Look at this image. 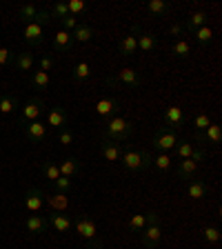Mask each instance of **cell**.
Here are the masks:
<instances>
[{
	"mask_svg": "<svg viewBox=\"0 0 222 249\" xmlns=\"http://www.w3.org/2000/svg\"><path fill=\"white\" fill-rule=\"evenodd\" d=\"M134 131H136V124L131 123V120H124V118H120V116H114V118H109L107 123H104L102 138L109 140V142L122 145V142H127V140L134 136Z\"/></svg>",
	"mask_w": 222,
	"mask_h": 249,
	"instance_id": "6da1fadb",
	"label": "cell"
},
{
	"mask_svg": "<svg viewBox=\"0 0 222 249\" xmlns=\"http://www.w3.org/2000/svg\"><path fill=\"white\" fill-rule=\"evenodd\" d=\"M124 167L129 171H145L154 165V156L149 151L134 149V147H122V158H120Z\"/></svg>",
	"mask_w": 222,
	"mask_h": 249,
	"instance_id": "7a4b0ae2",
	"label": "cell"
},
{
	"mask_svg": "<svg viewBox=\"0 0 222 249\" xmlns=\"http://www.w3.org/2000/svg\"><path fill=\"white\" fill-rule=\"evenodd\" d=\"M176 145H178V134H176V131L167 129V127H160V129L154 134V147H155V151L167 154V151L176 149Z\"/></svg>",
	"mask_w": 222,
	"mask_h": 249,
	"instance_id": "3957f363",
	"label": "cell"
},
{
	"mask_svg": "<svg viewBox=\"0 0 222 249\" xmlns=\"http://www.w3.org/2000/svg\"><path fill=\"white\" fill-rule=\"evenodd\" d=\"M73 227H76L78 236L83 240H96L98 238V225H96V220H93L89 213H83V216L76 218V223H73Z\"/></svg>",
	"mask_w": 222,
	"mask_h": 249,
	"instance_id": "277c9868",
	"label": "cell"
},
{
	"mask_svg": "<svg viewBox=\"0 0 222 249\" xmlns=\"http://www.w3.org/2000/svg\"><path fill=\"white\" fill-rule=\"evenodd\" d=\"M118 83L120 85H127V87H131V89H138L140 85H142V76H140L136 69L124 67V69H120L114 78H109V80H107V85H118Z\"/></svg>",
	"mask_w": 222,
	"mask_h": 249,
	"instance_id": "5b68a950",
	"label": "cell"
},
{
	"mask_svg": "<svg viewBox=\"0 0 222 249\" xmlns=\"http://www.w3.org/2000/svg\"><path fill=\"white\" fill-rule=\"evenodd\" d=\"M140 240H142V245H145L147 249H158V247H160V240H162V227H160V223L147 225V227L140 231Z\"/></svg>",
	"mask_w": 222,
	"mask_h": 249,
	"instance_id": "8992f818",
	"label": "cell"
},
{
	"mask_svg": "<svg viewBox=\"0 0 222 249\" xmlns=\"http://www.w3.org/2000/svg\"><path fill=\"white\" fill-rule=\"evenodd\" d=\"M45 103H42L40 98H29L25 105L20 107V116H22V123H34V120L40 118V114L45 111Z\"/></svg>",
	"mask_w": 222,
	"mask_h": 249,
	"instance_id": "52a82bcc",
	"label": "cell"
},
{
	"mask_svg": "<svg viewBox=\"0 0 222 249\" xmlns=\"http://www.w3.org/2000/svg\"><path fill=\"white\" fill-rule=\"evenodd\" d=\"M151 223H160V213L158 212H149V213H134L129 220V231L138 233Z\"/></svg>",
	"mask_w": 222,
	"mask_h": 249,
	"instance_id": "ba28073f",
	"label": "cell"
},
{
	"mask_svg": "<svg viewBox=\"0 0 222 249\" xmlns=\"http://www.w3.org/2000/svg\"><path fill=\"white\" fill-rule=\"evenodd\" d=\"M47 124L51 127V129H67V124H69V118H67V111L62 107H49L47 109Z\"/></svg>",
	"mask_w": 222,
	"mask_h": 249,
	"instance_id": "9c48e42d",
	"label": "cell"
},
{
	"mask_svg": "<svg viewBox=\"0 0 222 249\" xmlns=\"http://www.w3.org/2000/svg\"><path fill=\"white\" fill-rule=\"evenodd\" d=\"M165 127L171 131H178L185 124V111H182V107H178V105H171L169 109L165 111Z\"/></svg>",
	"mask_w": 222,
	"mask_h": 249,
	"instance_id": "30bf717a",
	"label": "cell"
},
{
	"mask_svg": "<svg viewBox=\"0 0 222 249\" xmlns=\"http://www.w3.org/2000/svg\"><path fill=\"white\" fill-rule=\"evenodd\" d=\"M25 207H27V212H34V213L45 207V194L38 187H29L25 192Z\"/></svg>",
	"mask_w": 222,
	"mask_h": 249,
	"instance_id": "8fae6325",
	"label": "cell"
},
{
	"mask_svg": "<svg viewBox=\"0 0 222 249\" xmlns=\"http://www.w3.org/2000/svg\"><path fill=\"white\" fill-rule=\"evenodd\" d=\"M131 31L136 34V38H138V49L140 52H154L155 47H158V40H155L154 34H147V31H142V27L140 25H134L131 27Z\"/></svg>",
	"mask_w": 222,
	"mask_h": 249,
	"instance_id": "7c38bea8",
	"label": "cell"
},
{
	"mask_svg": "<svg viewBox=\"0 0 222 249\" xmlns=\"http://www.w3.org/2000/svg\"><path fill=\"white\" fill-rule=\"evenodd\" d=\"M22 36H25L27 45H34V47L42 45V42H45V27H40L38 22H29V25H25Z\"/></svg>",
	"mask_w": 222,
	"mask_h": 249,
	"instance_id": "4fadbf2b",
	"label": "cell"
},
{
	"mask_svg": "<svg viewBox=\"0 0 222 249\" xmlns=\"http://www.w3.org/2000/svg\"><path fill=\"white\" fill-rule=\"evenodd\" d=\"M196 140L200 142H209V145H220L222 140V127L220 124H209L205 131H196Z\"/></svg>",
	"mask_w": 222,
	"mask_h": 249,
	"instance_id": "5bb4252c",
	"label": "cell"
},
{
	"mask_svg": "<svg viewBox=\"0 0 222 249\" xmlns=\"http://www.w3.org/2000/svg\"><path fill=\"white\" fill-rule=\"evenodd\" d=\"M196 171H198V162L191 160V158H185V160H180L176 167V178L182 182H189L196 176Z\"/></svg>",
	"mask_w": 222,
	"mask_h": 249,
	"instance_id": "9a60e30c",
	"label": "cell"
},
{
	"mask_svg": "<svg viewBox=\"0 0 222 249\" xmlns=\"http://www.w3.org/2000/svg\"><path fill=\"white\" fill-rule=\"evenodd\" d=\"M73 36H71V31H56L53 34V49L56 52H60V53H67V52H71L73 49Z\"/></svg>",
	"mask_w": 222,
	"mask_h": 249,
	"instance_id": "2e32d148",
	"label": "cell"
},
{
	"mask_svg": "<svg viewBox=\"0 0 222 249\" xmlns=\"http://www.w3.org/2000/svg\"><path fill=\"white\" fill-rule=\"evenodd\" d=\"M118 107H120V100L118 98H102V100H98L96 103V114L100 116V118H111V116L118 111Z\"/></svg>",
	"mask_w": 222,
	"mask_h": 249,
	"instance_id": "e0dca14e",
	"label": "cell"
},
{
	"mask_svg": "<svg viewBox=\"0 0 222 249\" xmlns=\"http://www.w3.org/2000/svg\"><path fill=\"white\" fill-rule=\"evenodd\" d=\"M25 136L31 140V142H40V140L47 138V124L40 123V120L27 123V124H25Z\"/></svg>",
	"mask_w": 222,
	"mask_h": 249,
	"instance_id": "ac0fdd59",
	"label": "cell"
},
{
	"mask_svg": "<svg viewBox=\"0 0 222 249\" xmlns=\"http://www.w3.org/2000/svg\"><path fill=\"white\" fill-rule=\"evenodd\" d=\"M207 18H209L207 11H193V14H189V18H185L182 27H185V31H191V34H196L200 27L207 25Z\"/></svg>",
	"mask_w": 222,
	"mask_h": 249,
	"instance_id": "d6986e66",
	"label": "cell"
},
{
	"mask_svg": "<svg viewBox=\"0 0 222 249\" xmlns=\"http://www.w3.org/2000/svg\"><path fill=\"white\" fill-rule=\"evenodd\" d=\"M100 154H102L104 160L118 162L120 158H122V145H118V142H109V140H102V145H100Z\"/></svg>",
	"mask_w": 222,
	"mask_h": 249,
	"instance_id": "ffe728a7",
	"label": "cell"
},
{
	"mask_svg": "<svg viewBox=\"0 0 222 249\" xmlns=\"http://www.w3.org/2000/svg\"><path fill=\"white\" fill-rule=\"evenodd\" d=\"M45 202L51 207V212H56V213H62L69 207L67 194H60V192H53V194H49V196H45Z\"/></svg>",
	"mask_w": 222,
	"mask_h": 249,
	"instance_id": "44dd1931",
	"label": "cell"
},
{
	"mask_svg": "<svg viewBox=\"0 0 222 249\" xmlns=\"http://www.w3.org/2000/svg\"><path fill=\"white\" fill-rule=\"evenodd\" d=\"M27 229H29V233H34V236H40V233H45L47 229H49V220H47V216H29L27 218Z\"/></svg>",
	"mask_w": 222,
	"mask_h": 249,
	"instance_id": "7402d4cb",
	"label": "cell"
},
{
	"mask_svg": "<svg viewBox=\"0 0 222 249\" xmlns=\"http://www.w3.org/2000/svg\"><path fill=\"white\" fill-rule=\"evenodd\" d=\"M209 194V185L205 180H189L187 185V196L191 200H202V198Z\"/></svg>",
	"mask_w": 222,
	"mask_h": 249,
	"instance_id": "603a6c76",
	"label": "cell"
},
{
	"mask_svg": "<svg viewBox=\"0 0 222 249\" xmlns=\"http://www.w3.org/2000/svg\"><path fill=\"white\" fill-rule=\"evenodd\" d=\"M47 220H49V225H51L56 231H60V233H65V231H69V229H71V218L65 216V213L51 212L49 216H47Z\"/></svg>",
	"mask_w": 222,
	"mask_h": 249,
	"instance_id": "cb8c5ba5",
	"label": "cell"
},
{
	"mask_svg": "<svg viewBox=\"0 0 222 249\" xmlns=\"http://www.w3.org/2000/svg\"><path fill=\"white\" fill-rule=\"evenodd\" d=\"M58 169H60V176H76V174H80V169H83V165H80V160L78 158H73V156H69V158H65V160L58 165Z\"/></svg>",
	"mask_w": 222,
	"mask_h": 249,
	"instance_id": "d4e9b609",
	"label": "cell"
},
{
	"mask_svg": "<svg viewBox=\"0 0 222 249\" xmlns=\"http://www.w3.org/2000/svg\"><path fill=\"white\" fill-rule=\"evenodd\" d=\"M118 49H120V53H122V56H134V53L138 52V38H136L134 31L120 38Z\"/></svg>",
	"mask_w": 222,
	"mask_h": 249,
	"instance_id": "484cf974",
	"label": "cell"
},
{
	"mask_svg": "<svg viewBox=\"0 0 222 249\" xmlns=\"http://www.w3.org/2000/svg\"><path fill=\"white\" fill-rule=\"evenodd\" d=\"M171 9H173V7H171L167 0H149V2H147V11H149L151 16H167V14H171Z\"/></svg>",
	"mask_w": 222,
	"mask_h": 249,
	"instance_id": "4316f807",
	"label": "cell"
},
{
	"mask_svg": "<svg viewBox=\"0 0 222 249\" xmlns=\"http://www.w3.org/2000/svg\"><path fill=\"white\" fill-rule=\"evenodd\" d=\"M71 76H73L76 83H85V80H89V78H91V67H89V62H85V60L76 62V65H73Z\"/></svg>",
	"mask_w": 222,
	"mask_h": 249,
	"instance_id": "83f0119b",
	"label": "cell"
},
{
	"mask_svg": "<svg viewBox=\"0 0 222 249\" xmlns=\"http://www.w3.org/2000/svg\"><path fill=\"white\" fill-rule=\"evenodd\" d=\"M71 36H73V42H89L93 36H96V31H93L89 25H83V22H80V25L71 31Z\"/></svg>",
	"mask_w": 222,
	"mask_h": 249,
	"instance_id": "f1b7e54d",
	"label": "cell"
},
{
	"mask_svg": "<svg viewBox=\"0 0 222 249\" xmlns=\"http://www.w3.org/2000/svg\"><path fill=\"white\" fill-rule=\"evenodd\" d=\"M14 62L20 71H31V69H34V62H36V56H34L31 52H20L18 56H16Z\"/></svg>",
	"mask_w": 222,
	"mask_h": 249,
	"instance_id": "f546056e",
	"label": "cell"
},
{
	"mask_svg": "<svg viewBox=\"0 0 222 249\" xmlns=\"http://www.w3.org/2000/svg\"><path fill=\"white\" fill-rule=\"evenodd\" d=\"M16 109H18V98L16 96H11V93H2L0 96V114H14Z\"/></svg>",
	"mask_w": 222,
	"mask_h": 249,
	"instance_id": "4dcf8cb0",
	"label": "cell"
},
{
	"mask_svg": "<svg viewBox=\"0 0 222 249\" xmlns=\"http://www.w3.org/2000/svg\"><path fill=\"white\" fill-rule=\"evenodd\" d=\"M38 11H40V9H38L36 5H31V2H29V5H22L20 9H18V20L25 22V25H29V22L36 20Z\"/></svg>",
	"mask_w": 222,
	"mask_h": 249,
	"instance_id": "1f68e13d",
	"label": "cell"
},
{
	"mask_svg": "<svg viewBox=\"0 0 222 249\" xmlns=\"http://www.w3.org/2000/svg\"><path fill=\"white\" fill-rule=\"evenodd\" d=\"M31 87L38 89V91H45V89H49V73L45 71H34L31 73Z\"/></svg>",
	"mask_w": 222,
	"mask_h": 249,
	"instance_id": "d6a6232c",
	"label": "cell"
},
{
	"mask_svg": "<svg viewBox=\"0 0 222 249\" xmlns=\"http://www.w3.org/2000/svg\"><path fill=\"white\" fill-rule=\"evenodd\" d=\"M42 176H45L49 182H56L58 178H60V169H58L56 162H53V160H45V162H42Z\"/></svg>",
	"mask_w": 222,
	"mask_h": 249,
	"instance_id": "836d02e7",
	"label": "cell"
},
{
	"mask_svg": "<svg viewBox=\"0 0 222 249\" xmlns=\"http://www.w3.org/2000/svg\"><path fill=\"white\" fill-rule=\"evenodd\" d=\"M176 154H178V158H180V160H185V158H193V154H196V147H193L189 140H178Z\"/></svg>",
	"mask_w": 222,
	"mask_h": 249,
	"instance_id": "e575fe53",
	"label": "cell"
},
{
	"mask_svg": "<svg viewBox=\"0 0 222 249\" xmlns=\"http://www.w3.org/2000/svg\"><path fill=\"white\" fill-rule=\"evenodd\" d=\"M171 53L176 58H189L191 56V45L187 40H176L173 42V47H171Z\"/></svg>",
	"mask_w": 222,
	"mask_h": 249,
	"instance_id": "d590c367",
	"label": "cell"
},
{
	"mask_svg": "<svg viewBox=\"0 0 222 249\" xmlns=\"http://www.w3.org/2000/svg\"><path fill=\"white\" fill-rule=\"evenodd\" d=\"M196 40H198V45H202V47H207L209 42L213 40V31H211V27L209 25H205V27H200V29L196 31Z\"/></svg>",
	"mask_w": 222,
	"mask_h": 249,
	"instance_id": "8d00e7d4",
	"label": "cell"
},
{
	"mask_svg": "<svg viewBox=\"0 0 222 249\" xmlns=\"http://www.w3.org/2000/svg\"><path fill=\"white\" fill-rule=\"evenodd\" d=\"M202 238L209 245H218L220 243V231H218V227H213V225H207V227L202 229Z\"/></svg>",
	"mask_w": 222,
	"mask_h": 249,
	"instance_id": "74e56055",
	"label": "cell"
},
{
	"mask_svg": "<svg viewBox=\"0 0 222 249\" xmlns=\"http://www.w3.org/2000/svg\"><path fill=\"white\" fill-rule=\"evenodd\" d=\"M67 11H69V16L78 18L83 11H87V2H85V0H69V2H67Z\"/></svg>",
	"mask_w": 222,
	"mask_h": 249,
	"instance_id": "f35d334b",
	"label": "cell"
},
{
	"mask_svg": "<svg viewBox=\"0 0 222 249\" xmlns=\"http://www.w3.org/2000/svg\"><path fill=\"white\" fill-rule=\"evenodd\" d=\"M154 165H155V169H160V171L171 169V156L169 154H158L154 158Z\"/></svg>",
	"mask_w": 222,
	"mask_h": 249,
	"instance_id": "ab89813d",
	"label": "cell"
},
{
	"mask_svg": "<svg viewBox=\"0 0 222 249\" xmlns=\"http://www.w3.org/2000/svg\"><path fill=\"white\" fill-rule=\"evenodd\" d=\"M69 189H71V178H67V176H60L56 182H53V192L69 194Z\"/></svg>",
	"mask_w": 222,
	"mask_h": 249,
	"instance_id": "60d3db41",
	"label": "cell"
},
{
	"mask_svg": "<svg viewBox=\"0 0 222 249\" xmlns=\"http://www.w3.org/2000/svg\"><path fill=\"white\" fill-rule=\"evenodd\" d=\"M211 124V120H209V114H198L196 118H193V127H196V131H205Z\"/></svg>",
	"mask_w": 222,
	"mask_h": 249,
	"instance_id": "b9f144b4",
	"label": "cell"
},
{
	"mask_svg": "<svg viewBox=\"0 0 222 249\" xmlns=\"http://www.w3.org/2000/svg\"><path fill=\"white\" fill-rule=\"evenodd\" d=\"M51 16H56L58 20L60 18H65V16H69V11H67V2H56V5H51V11H49Z\"/></svg>",
	"mask_w": 222,
	"mask_h": 249,
	"instance_id": "7bdbcfd3",
	"label": "cell"
},
{
	"mask_svg": "<svg viewBox=\"0 0 222 249\" xmlns=\"http://www.w3.org/2000/svg\"><path fill=\"white\" fill-rule=\"evenodd\" d=\"M60 25H62V31H73L80 22H78V18H73V16H65V18H60Z\"/></svg>",
	"mask_w": 222,
	"mask_h": 249,
	"instance_id": "ee69618b",
	"label": "cell"
},
{
	"mask_svg": "<svg viewBox=\"0 0 222 249\" xmlns=\"http://www.w3.org/2000/svg\"><path fill=\"white\" fill-rule=\"evenodd\" d=\"M58 140H60V145H62V147H69V145L73 142V134H71V129H69V127H67V129H62V131H60V136H58Z\"/></svg>",
	"mask_w": 222,
	"mask_h": 249,
	"instance_id": "f6af8a7d",
	"label": "cell"
},
{
	"mask_svg": "<svg viewBox=\"0 0 222 249\" xmlns=\"http://www.w3.org/2000/svg\"><path fill=\"white\" fill-rule=\"evenodd\" d=\"M14 60V53L7 49V47H0V67H5V65H9V62Z\"/></svg>",
	"mask_w": 222,
	"mask_h": 249,
	"instance_id": "bcb514c9",
	"label": "cell"
},
{
	"mask_svg": "<svg viewBox=\"0 0 222 249\" xmlns=\"http://www.w3.org/2000/svg\"><path fill=\"white\" fill-rule=\"evenodd\" d=\"M51 69H53V58H51V56H42V58H40V71L49 73Z\"/></svg>",
	"mask_w": 222,
	"mask_h": 249,
	"instance_id": "7dc6e473",
	"label": "cell"
},
{
	"mask_svg": "<svg viewBox=\"0 0 222 249\" xmlns=\"http://www.w3.org/2000/svg\"><path fill=\"white\" fill-rule=\"evenodd\" d=\"M169 34H171V36H176V38H180L182 34H185V27H182V22H173V25L169 27Z\"/></svg>",
	"mask_w": 222,
	"mask_h": 249,
	"instance_id": "c3c4849f",
	"label": "cell"
},
{
	"mask_svg": "<svg viewBox=\"0 0 222 249\" xmlns=\"http://www.w3.org/2000/svg\"><path fill=\"white\" fill-rule=\"evenodd\" d=\"M49 18H51V14H49V11H38V16H36V20H34V22H38L40 27H45L47 22H49Z\"/></svg>",
	"mask_w": 222,
	"mask_h": 249,
	"instance_id": "681fc988",
	"label": "cell"
},
{
	"mask_svg": "<svg viewBox=\"0 0 222 249\" xmlns=\"http://www.w3.org/2000/svg\"><path fill=\"white\" fill-rule=\"evenodd\" d=\"M89 249H104V243L100 238H96V240H89Z\"/></svg>",
	"mask_w": 222,
	"mask_h": 249,
	"instance_id": "f907efd6",
	"label": "cell"
}]
</instances>
